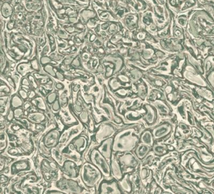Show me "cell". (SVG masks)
<instances>
[{"mask_svg":"<svg viewBox=\"0 0 214 194\" xmlns=\"http://www.w3.org/2000/svg\"><path fill=\"white\" fill-rule=\"evenodd\" d=\"M138 137L131 128L122 129L114 137L112 150L114 153H125L132 150L137 143Z\"/></svg>","mask_w":214,"mask_h":194,"instance_id":"1","label":"cell"},{"mask_svg":"<svg viewBox=\"0 0 214 194\" xmlns=\"http://www.w3.org/2000/svg\"><path fill=\"white\" fill-rule=\"evenodd\" d=\"M80 178L87 188H93L101 182L103 175L92 163L85 162L80 170Z\"/></svg>","mask_w":214,"mask_h":194,"instance_id":"2","label":"cell"},{"mask_svg":"<svg viewBox=\"0 0 214 194\" xmlns=\"http://www.w3.org/2000/svg\"><path fill=\"white\" fill-rule=\"evenodd\" d=\"M91 163L99 169L102 172L103 177L109 179L111 175V165L106 158L100 153L97 148H95L92 151L90 155Z\"/></svg>","mask_w":214,"mask_h":194,"instance_id":"3","label":"cell"},{"mask_svg":"<svg viewBox=\"0 0 214 194\" xmlns=\"http://www.w3.org/2000/svg\"><path fill=\"white\" fill-rule=\"evenodd\" d=\"M57 187L65 193H82L83 188L78 185L76 181L71 179H62L57 183Z\"/></svg>","mask_w":214,"mask_h":194,"instance_id":"4","label":"cell"},{"mask_svg":"<svg viewBox=\"0 0 214 194\" xmlns=\"http://www.w3.org/2000/svg\"><path fill=\"white\" fill-rule=\"evenodd\" d=\"M99 193L101 194H120L122 190L119 185L118 181L104 180L100 182L98 190Z\"/></svg>","mask_w":214,"mask_h":194,"instance_id":"5","label":"cell"},{"mask_svg":"<svg viewBox=\"0 0 214 194\" xmlns=\"http://www.w3.org/2000/svg\"><path fill=\"white\" fill-rule=\"evenodd\" d=\"M116 132L115 128L110 124L104 123L99 126L96 134V140L97 143H101L102 141L110 138Z\"/></svg>","mask_w":214,"mask_h":194,"instance_id":"6","label":"cell"},{"mask_svg":"<svg viewBox=\"0 0 214 194\" xmlns=\"http://www.w3.org/2000/svg\"><path fill=\"white\" fill-rule=\"evenodd\" d=\"M60 131L57 129H52L50 131L44 136L43 143L44 145L49 148H54L57 146L60 141Z\"/></svg>","mask_w":214,"mask_h":194,"instance_id":"7","label":"cell"},{"mask_svg":"<svg viewBox=\"0 0 214 194\" xmlns=\"http://www.w3.org/2000/svg\"><path fill=\"white\" fill-rule=\"evenodd\" d=\"M114 138H109L106 139L105 140L102 141L101 143V144L99 146L98 148L100 153L107 159L109 162H111L112 159V146H113Z\"/></svg>","mask_w":214,"mask_h":194,"instance_id":"8","label":"cell"},{"mask_svg":"<svg viewBox=\"0 0 214 194\" xmlns=\"http://www.w3.org/2000/svg\"><path fill=\"white\" fill-rule=\"evenodd\" d=\"M119 162L121 166V168L124 171L125 170L130 169L136 167L138 162L135 156L128 152H125L119 158Z\"/></svg>","mask_w":214,"mask_h":194,"instance_id":"9","label":"cell"},{"mask_svg":"<svg viewBox=\"0 0 214 194\" xmlns=\"http://www.w3.org/2000/svg\"><path fill=\"white\" fill-rule=\"evenodd\" d=\"M62 171L67 176L70 178H76L78 177V170L77 165L73 161L68 160L65 161L62 165Z\"/></svg>","mask_w":214,"mask_h":194,"instance_id":"10","label":"cell"},{"mask_svg":"<svg viewBox=\"0 0 214 194\" xmlns=\"http://www.w3.org/2000/svg\"><path fill=\"white\" fill-rule=\"evenodd\" d=\"M31 170V163L28 160H19L13 163L11 166V175H15L20 172H27Z\"/></svg>","mask_w":214,"mask_h":194,"instance_id":"11","label":"cell"},{"mask_svg":"<svg viewBox=\"0 0 214 194\" xmlns=\"http://www.w3.org/2000/svg\"><path fill=\"white\" fill-rule=\"evenodd\" d=\"M110 163H111V174L112 175L114 178L117 181L122 179L123 178V173L119 162H118L116 158H112Z\"/></svg>","mask_w":214,"mask_h":194,"instance_id":"12","label":"cell"},{"mask_svg":"<svg viewBox=\"0 0 214 194\" xmlns=\"http://www.w3.org/2000/svg\"><path fill=\"white\" fill-rule=\"evenodd\" d=\"M73 145L77 152L82 153L88 145V139L85 136H79L73 141Z\"/></svg>","mask_w":214,"mask_h":194,"instance_id":"13","label":"cell"},{"mask_svg":"<svg viewBox=\"0 0 214 194\" xmlns=\"http://www.w3.org/2000/svg\"><path fill=\"white\" fill-rule=\"evenodd\" d=\"M28 120L31 122L35 124H40L45 122L46 120V116L41 112H31L28 114Z\"/></svg>","mask_w":214,"mask_h":194,"instance_id":"14","label":"cell"},{"mask_svg":"<svg viewBox=\"0 0 214 194\" xmlns=\"http://www.w3.org/2000/svg\"><path fill=\"white\" fill-rule=\"evenodd\" d=\"M102 107L104 109L105 111H106L107 112V115L110 117V118H111L112 120H113L114 121V122L117 124H119L121 123V119L119 118V117H117V116H115L114 114V111L113 108H112V106L110 105L108 103H103L102 104Z\"/></svg>","mask_w":214,"mask_h":194,"instance_id":"15","label":"cell"},{"mask_svg":"<svg viewBox=\"0 0 214 194\" xmlns=\"http://www.w3.org/2000/svg\"><path fill=\"white\" fill-rule=\"evenodd\" d=\"M118 183L122 191L126 192L127 193H130L131 192V185L128 178H127V175L125 176L122 179L119 180Z\"/></svg>","mask_w":214,"mask_h":194,"instance_id":"16","label":"cell"},{"mask_svg":"<svg viewBox=\"0 0 214 194\" xmlns=\"http://www.w3.org/2000/svg\"><path fill=\"white\" fill-rule=\"evenodd\" d=\"M10 105L11 109H16L18 107H21L23 105V99L18 95H14L12 96L10 100Z\"/></svg>","mask_w":214,"mask_h":194,"instance_id":"17","label":"cell"},{"mask_svg":"<svg viewBox=\"0 0 214 194\" xmlns=\"http://www.w3.org/2000/svg\"><path fill=\"white\" fill-rule=\"evenodd\" d=\"M32 102L35 105H36V107L42 111H47V106L46 102L44 100V99L41 97H35L32 101Z\"/></svg>","mask_w":214,"mask_h":194,"instance_id":"18","label":"cell"},{"mask_svg":"<svg viewBox=\"0 0 214 194\" xmlns=\"http://www.w3.org/2000/svg\"><path fill=\"white\" fill-rule=\"evenodd\" d=\"M30 66H31V64H24V63H22V64H20L17 67L18 72L19 73H20L21 75L23 76L25 75L28 72H31V71H32V69L31 68V67H30Z\"/></svg>","mask_w":214,"mask_h":194,"instance_id":"19","label":"cell"},{"mask_svg":"<svg viewBox=\"0 0 214 194\" xmlns=\"http://www.w3.org/2000/svg\"><path fill=\"white\" fill-rule=\"evenodd\" d=\"M109 86L112 91H116L119 89V87L122 86V85L121 84L119 81H118V79L113 77V78H111L109 81Z\"/></svg>","mask_w":214,"mask_h":194,"instance_id":"20","label":"cell"},{"mask_svg":"<svg viewBox=\"0 0 214 194\" xmlns=\"http://www.w3.org/2000/svg\"><path fill=\"white\" fill-rule=\"evenodd\" d=\"M0 149L1 152L3 153V151L6 149L7 146V138H6V135L5 133H1V136H0Z\"/></svg>","mask_w":214,"mask_h":194,"instance_id":"21","label":"cell"},{"mask_svg":"<svg viewBox=\"0 0 214 194\" xmlns=\"http://www.w3.org/2000/svg\"><path fill=\"white\" fill-rule=\"evenodd\" d=\"M147 148H146L145 146L144 145H140L138 146V147L137 148V149H136L135 152L136 153V155L138 156V157L140 158H142L144 157V156L145 155L146 153Z\"/></svg>","mask_w":214,"mask_h":194,"instance_id":"22","label":"cell"},{"mask_svg":"<svg viewBox=\"0 0 214 194\" xmlns=\"http://www.w3.org/2000/svg\"><path fill=\"white\" fill-rule=\"evenodd\" d=\"M57 93L55 91V92H51V93L49 94L47 96V102L49 104H53L57 100Z\"/></svg>","mask_w":214,"mask_h":194,"instance_id":"23","label":"cell"},{"mask_svg":"<svg viewBox=\"0 0 214 194\" xmlns=\"http://www.w3.org/2000/svg\"><path fill=\"white\" fill-rule=\"evenodd\" d=\"M79 117H80V119L81 121L84 123H88L89 120H90L89 118L88 112H87V111H85V110H83V111H82L80 114Z\"/></svg>","mask_w":214,"mask_h":194,"instance_id":"24","label":"cell"},{"mask_svg":"<svg viewBox=\"0 0 214 194\" xmlns=\"http://www.w3.org/2000/svg\"><path fill=\"white\" fill-rule=\"evenodd\" d=\"M44 70H45L47 73H49V75L52 76V77H56V72L54 71L53 66L52 65H47L45 66V67H44Z\"/></svg>","mask_w":214,"mask_h":194,"instance_id":"25","label":"cell"},{"mask_svg":"<svg viewBox=\"0 0 214 194\" xmlns=\"http://www.w3.org/2000/svg\"><path fill=\"white\" fill-rule=\"evenodd\" d=\"M28 79L29 81H30V85H31V86H32L34 89H38V86L37 82L36 81V79L34 78L33 76L31 75L30 74L28 75Z\"/></svg>","mask_w":214,"mask_h":194,"instance_id":"26","label":"cell"},{"mask_svg":"<svg viewBox=\"0 0 214 194\" xmlns=\"http://www.w3.org/2000/svg\"><path fill=\"white\" fill-rule=\"evenodd\" d=\"M52 104V111H54V112H57L60 111L61 107H60V101H59V100H56V101H55L54 103Z\"/></svg>","mask_w":214,"mask_h":194,"instance_id":"27","label":"cell"},{"mask_svg":"<svg viewBox=\"0 0 214 194\" xmlns=\"http://www.w3.org/2000/svg\"><path fill=\"white\" fill-rule=\"evenodd\" d=\"M117 79L121 82H124V83H127L130 82V79L127 75L124 74H120L117 76Z\"/></svg>","mask_w":214,"mask_h":194,"instance_id":"28","label":"cell"},{"mask_svg":"<svg viewBox=\"0 0 214 194\" xmlns=\"http://www.w3.org/2000/svg\"><path fill=\"white\" fill-rule=\"evenodd\" d=\"M114 72V71H113V68H111L110 67H107V68H106V72L104 75L105 78L108 79L111 77L112 75H113Z\"/></svg>","mask_w":214,"mask_h":194,"instance_id":"29","label":"cell"},{"mask_svg":"<svg viewBox=\"0 0 214 194\" xmlns=\"http://www.w3.org/2000/svg\"><path fill=\"white\" fill-rule=\"evenodd\" d=\"M19 96L21 97L23 100H26L28 97V94L26 92V90L20 89L18 91Z\"/></svg>","mask_w":214,"mask_h":194,"instance_id":"30","label":"cell"},{"mask_svg":"<svg viewBox=\"0 0 214 194\" xmlns=\"http://www.w3.org/2000/svg\"><path fill=\"white\" fill-rule=\"evenodd\" d=\"M31 67L32 68L33 70H35L36 71H39L40 70V67H39L38 63L37 60L35 59V60H33L31 62Z\"/></svg>","mask_w":214,"mask_h":194,"instance_id":"31","label":"cell"},{"mask_svg":"<svg viewBox=\"0 0 214 194\" xmlns=\"http://www.w3.org/2000/svg\"><path fill=\"white\" fill-rule=\"evenodd\" d=\"M23 109L21 107H18V108H16L14 109V114H15V117L16 118H19L21 117L23 114Z\"/></svg>","mask_w":214,"mask_h":194,"instance_id":"32","label":"cell"},{"mask_svg":"<svg viewBox=\"0 0 214 194\" xmlns=\"http://www.w3.org/2000/svg\"><path fill=\"white\" fill-rule=\"evenodd\" d=\"M0 91H1V92H5V94L11 92V89H10V88L9 87V86H6V85L5 84H3V83H1V87H0Z\"/></svg>","mask_w":214,"mask_h":194,"instance_id":"33","label":"cell"},{"mask_svg":"<svg viewBox=\"0 0 214 194\" xmlns=\"http://www.w3.org/2000/svg\"><path fill=\"white\" fill-rule=\"evenodd\" d=\"M14 117H15L14 111H13L11 109H10L8 111V113L7 116H6V120L8 121H11L13 120Z\"/></svg>","mask_w":214,"mask_h":194,"instance_id":"34","label":"cell"},{"mask_svg":"<svg viewBox=\"0 0 214 194\" xmlns=\"http://www.w3.org/2000/svg\"><path fill=\"white\" fill-rule=\"evenodd\" d=\"M131 79L133 81H136L137 79H138L140 76L139 75V72L138 71L136 70H133L131 72Z\"/></svg>","mask_w":214,"mask_h":194,"instance_id":"35","label":"cell"},{"mask_svg":"<svg viewBox=\"0 0 214 194\" xmlns=\"http://www.w3.org/2000/svg\"><path fill=\"white\" fill-rule=\"evenodd\" d=\"M115 93H116L117 96H119V97H124V96L126 95L127 92H126V91L124 89L121 88V89H119L118 90H117Z\"/></svg>","mask_w":214,"mask_h":194,"instance_id":"36","label":"cell"},{"mask_svg":"<svg viewBox=\"0 0 214 194\" xmlns=\"http://www.w3.org/2000/svg\"><path fill=\"white\" fill-rule=\"evenodd\" d=\"M40 62H41V64L42 65H45L48 64V63L54 62H53L52 60H51L50 58L47 57H41V60H40ZM54 63H55V64H56V62H54Z\"/></svg>","mask_w":214,"mask_h":194,"instance_id":"37","label":"cell"},{"mask_svg":"<svg viewBox=\"0 0 214 194\" xmlns=\"http://www.w3.org/2000/svg\"><path fill=\"white\" fill-rule=\"evenodd\" d=\"M9 99L8 96H2L0 98V104H1V107H4V105L6 104Z\"/></svg>","mask_w":214,"mask_h":194,"instance_id":"38","label":"cell"},{"mask_svg":"<svg viewBox=\"0 0 214 194\" xmlns=\"http://www.w3.org/2000/svg\"><path fill=\"white\" fill-rule=\"evenodd\" d=\"M73 109H74V111H75L77 114H79L83 111V108L78 104L73 105Z\"/></svg>","mask_w":214,"mask_h":194,"instance_id":"39","label":"cell"},{"mask_svg":"<svg viewBox=\"0 0 214 194\" xmlns=\"http://www.w3.org/2000/svg\"><path fill=\"white\" fill-rule=\"evenodd\" d=\"M9 180V178L7 176L5 175H1V184L2 185L3 183H6Z\"/></svg>","mask_w":214,"mask_h":194,"instance_id":"40","label":"cell"},{"mask_svg":"<svg viewBox=\"0 0 214 194\" xmlns=\"http://www.w3.org/2000/svg\"><path fill=\"white\" fill-rule=\"evenodd\" d=\"M7 81H8V82L9 84H10V86H11V87H13V88H15V87H16V83H15L14 79H13L12 78H11V77H8Z\"/></svg>","mask_w":214,"mask_h":194,"instance_id":"41","label":"cell"},{"mask_svg":"<svg viewBox=\"0 0 214 194\" xmlns=\"http://www.w3.org/2000/svg\"><path fill=\"white\" fill-rule=\"evenodd\" d=\"M72 65L76 67H78L80 65V62L79 59L78 57H77L72 61Z\"/></svg>","mask_w":214,"mask_h":194,"instance_id":"42","label":"cell"},{"mask_svg":"<svg viewBox=\"0 0 214 194\" xmlns=\"http://www.w3.org/2000/svg\"><path fill=\"white\" fill-rule=\"evenodd\" d=\"M56 77L59 80L61 81H64L65 80V77L64 76V75L62 73H60V72H56Z\"/></svg>","mask_w":214,"mask_h":194,"instance_id":"43","label":"cell"},{"mask_svg":"<svg viewBox=\"0 0 214 194\" xmlns=\"http://www.w3.org/2000/svg\"><path fill=\"white\" fill-rule=\"evenodd\" d=\"M21 84L23 85V86H30V81H29L28 79H26V78L23 79V80L21 82Z\"/></svg>","mask_w":214,"mask_h":194,"instance_id":"44","label":"cell"},{"mask_svg":"<svg viewBox=\"0 0 214 194\" xmlns=\"http://www.w3.org/2000/svg\"><path fill=\"white\" fill-rule=\"evenodd\" d=\"M46 193H50V194H64L65 193L62 190H50L49 192H46Z\"/></svg>","mask_w":214,"mask_h":194,"instance_id":"45","label":"cell"},{"mask_svg":"<svg viewBox=\"0 0 214 194\" xmlns=\"http://www.w3.org/2000/svg\"><path fill=\"white\" fill-rule=\"evenodd\" d=\"M72 59H72V57L70 58V57H67L66 59L64 60V64L65 65H67L70 64L72 63Z\"/></svg>","mask_w":214,"mask_h":194,"instance_id":"46","label":"cell"},{"mask_svg":"<svg viewBox=\"0 0 214 194\" xmlns=\"http://www.w3.org/2000/svg\"><path fill=\"white\" fill-rule=\"evenodd\" d=\"M35 96H36V93H35V91H33V90H31V91H30V92H29V94H28L29 98L33 99V98H34V97H35Z\"/></svg>","mask_w":214,"mask_h":194,"instance_id":"47","label":"cell"},{"mask_svg":"<svg viewBox=\"0 0 214 194\" xmlns=\"http://www.w3.org/2000/svg\"><path fill=\"white\" fill-rule=\"evenodd\" d=\"M55 87H56V88L58 90H60V91L64 89V87H64V85L62 83H57L56 84V86H55Z\"/></svg>","mask_w":214,"mask_h":194,"instance_id":"48","label":"cell"},{"mask_svg":"<svg viewBox=\"0 0 214 194\" xmlns=\"http://www.w3.org/2000/svg\"><path fill=\"white\" fill-rule=\"evenodd\" d=\"M90 130L91 131V132H93L94 130V126L93 125V122H92V120H91V118H90Z\"/></svg>","mask_w":214,"mask_h":194,"instance_id":"49","label":"cell"},{"mask_svg":"<svg viewBox=\"0 0 214 194\" xmlns=\"http://www.w3.org/2000/svg\"><path fill=\"white\" fill-rule=\"evenodd\" d=\"M13 79L14 81H15L16 84H17L19 82V81H20V77H19L18 75H15L13 76Z\"/></svg>","mask_w":214,"mask_h":194,"instance_id":"50","label":"cell"},{"mask_svg":"<svg viewBox=\"0 0 214 194\" xmlns=\"http://www.w3.org/2000/svg\"><path fill=\"white\" fill-rule=\"evenodd\" d=\"M18 153V151H17V150H16V149H10V151H9V153H10V154H16V153Z\"/></svg>","mask_w":214,"mask_h":194,"instance_id":"51","label":"cell"},{"mask_svg":"<svg viewBox=\"0 0 214 194\" xmlns=\"http://www.w3.org/2000/svg\"><path fill=\"white\" fill-rule=\"evenodd\" d=\"M97 72H103V71H104L103 67H102L101 65H100L98 67V68H97Z\"/></svg>","mask_w":214,"mask_h":194,"instance_id":"52","label":"cell"},{"mask_svg":"<svg viewBox=\"0 0 214 194\" xmlns=\"http://www.w3.org/2000/svg\"><path fill=\"white\" fill-rule=\"evenodd\" d=\"M25 106H26V107L25 106V109H26L29 108V107L31 106V104H30V103H28V102H26V103L25 104Z\"/></svg>","mask_w":214,"mask_h":194,"instance_id":"53","label":"cell"}]
</instances>
